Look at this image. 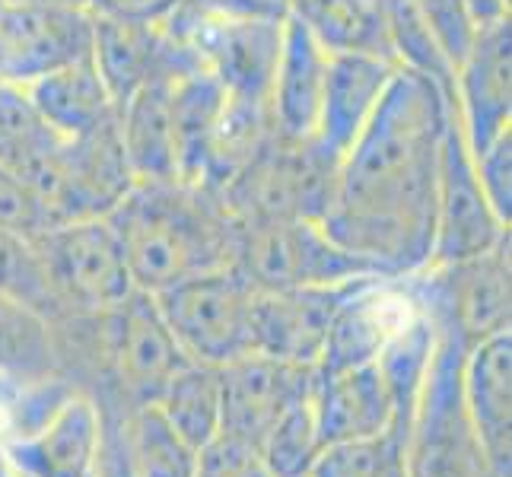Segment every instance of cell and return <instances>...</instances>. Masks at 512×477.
Here are the masks:
<instances>
[{
  "mask_svg": "<svg viewBox=\"0 0 512 477\" xmlns=\"http://www.w3.org/2000/svg\"><path fill=\"white\" fill-rule=\"evenodd\" d=\"M93 64L109 90L115 109H121L137 90L153 80H179L201 61L166 26L96 20L93 16Z\"/></svg>",
  "mask_w": 512,
  "mask_h": 477,
  "instance_id": "9a60e30c",
  "label": "cell"
},
{
  "mask_svg": "<svg viewBox=\"0 0 512 477\" xmlns=\"http://www.w3.org/2000/svg\"><path fill=\"white\" fill-rule=\"evenodd\" d=\"M312 414L325 449L388 436L395 420L392 398H388V388L379 376L376 363L344 369V373H328V376L315 373Z\"/></svg>",
  "mask_w": 512,
  "mask_h": 477,
  "instance_id": "ffe728a7",
  "label": "cell"
},
{
  "mask_svg": "<svg viewBox=\"0 0 512 477\" xmlns=\"http://www.w3.org/2000/svg\"><path fill=\"white\" fill-rule=\"evenodd\" d=\"M0 290L20 296L23 303L45 312L51 322L61 318V306L42 274V264L35 258L32 242L16 236L7 226H0Z\"/></svg>",
  "mask_w": 512,
  "mask_h": 477,
  "instance_id": "f546056e",
  "label": "cell"
},
{
  "mask_svg": "<svg viewBox=\"0 0 512 477\" xmlns=\"http://www.w3.org/2000/svg\"><path fill=\"white\" fill-rule=\"evenodd\" d=\"M118 137L137 182L179 179L172 125V80H153L121 105Z\"/></svg>",
  "mask_w": 512,
  "mask_h": 477,
  "instance_id": "603a6c76",
  "label": "cell"
},
{
  "mask_svg": "<svg viewBox=\"0 0 512 477\" xmlns=\"http://www.w3.org/2000/svg\"><path fill=\"white\" fill-rule=\"evenodd\" d=\"M436 350V328L427 315L417 309V315L404 325L392 341L382 347L376 357V369L388 388V398H392L395 420H392V443L404 452L411 436V423L417 414V401L423 392V382L430 373V360Z\"/></svg>",
  "mask_w": 512,
  "mask_h": 477,
  "instance_id": "cb8c5ba5",
  "label": "cell"
},
{
  "mask_svg": "<svg viewBox=\"0 0 512 477\" xmlns=\"http://www.w3.org/2000/svg\"><path fill=\"white\" fill-rule=\"evenodd\" d=\"M290 16L328 55L363 51L395 61L382 0H290Z\"/></svg>",
  "mask_w": 512,
  "mask_h": 477,
  "instance_id": "d4e9b609",
  "label": "cell"
},
{
  "mask_svg": "<svg viewBox=\"0 0 512 477\" xmlns=\"http://www.w3.org/2000/svg\"><path fill=\"white\" fill-rule=\"evenodd\" d=\"M233 268L255 290L322 287L357 277H385L369 261L341 249L322 223L303 217L236 220Z\"/></svg>",
  "mask_w": 512,
  "mask_h": 477,
  "instance_id": "277c9868",
  "label": "cell"
},
{
  "mask_svg": "<svg viewBox=\"0 0 512 477\" xmlns=\"http://www.w3.org/2000/svg\"><path fill=\"white\" fill-rule=\"evenodd\" d=\"M194 477H271V474L261 465L255 446L220 433L198 452Z\"/></svg>",
  "mask_w": 512,
  "mask_h": 477,
  "instance_id": "d590c367",
  "label": "cell"
},
{
  "mask_svg": "<svg viewBox=\"0 0 512 477\" xmlns=\"http://www.w3.org/2000/svg\"><path fill=\"white\" fill-rule=\"evenodd\" d=\"M29 242L61 315L105 312L137 290L109 217L55 223Z\"/></svg>",
  "mask_w": 512,
  "mask_h": 477,
  "instance_id": "52a82bcc",
  "label": "cell"
},
{
  "mask_svg": "<svg viewBox=\"0 0 512 477\" xmlns=\"http://www.w3.org/2000/svg\"><path fill=\"white\" fill-rule=\"evenodd\" d=\"M16 477H29V474H23V471H16Z\"/></svg>",
  "mask_w": 512,
  "mask_h": 477,
  "instance_id": "ee69618b",
  "label": "cell"
},
{
  "mask_svg": "<svg viewBox=\"0 0 512 477\" xmlns=\"http://www.w3.org/2000/svg\"><path fill=\"white\" fill-rule=\"evenodd\" d=\"M4 4H32V7H80V10H86V0H4Z\"/></svg>",
  "mask_w": 512,
  "mask_h": 477,
  "instance_id": "ab89813d",
  "label": "cell"
},
{
  "mask_svg": "<svg viewBox=\"0 0 512 477\" xmlns=\"http://www.w3.org/2000/svg\"><path fill=\"white\" fill-rule=\"evenodd\" d=\"M252 296L255 287L233 264L153 293L188 363L217 369L252 350Z\"/></svg>",
  "mask_w": 512,
  "mask_h": 477,
  "instance_id": "ba28073f",
  "label": "cell"
},
{
  "mask_svg": "<svg viewBox=\"0 0 512 477\" xmlns=\"http://www.w3.org/2000/svg\"><path fill=\"white\" fill-rule=\"evenodd\" d=\"M0 477H16V468L10 465L7 449H4V439H0Z\"/></svg>",
  "mask_w": 512,
  "mask_h": 477,
  "instance_id": "60d3db41",
  "label": "cell"
},
{
  "mask_svg": "<svg viewBox=\"0 0 512 477\" xmlns=\"http://www.w3.org/2000/svg\"><path fill=\"white\" fill-rule=\"evenodd\" d=\"M404 284L436 331L452 334L468 347L512 328L509 239L478 258L430 264L417 274H404Z\"/></svg>",
  "mask_w": 512,
  "mask_h": 477,
  "instance_id": "8992f818",
  "label": "cell"
},
{
  "mask_svg": "<svg viewBox=\"0 0 512 477\" xmlns=\"http://www.w3.org/2000/svg\"><path fill=\"white\" fill-rule=\"evenodd\" d=\"M153 408L160 411V417L194 452H201L210 439L220 436V420H223L220 369L185 363L179 373L166 382L163 395L156 398Z\"/></svg>",
  "mask_w": 512,
  "mask_h": 477,
  "instance_id": "4316f807",
  "label": "cell"
},
{
  "mask_svg": "<svg viewBox=\"0 0 512 477\" xmlns=\"http://www.w3.org/2000/svg\"><path fill=\"white\" fill-rule=\"evenodd\" d=\"M284 23L214 20L179 7L163 26L194 51L201 67L220 83L229 105L268 109Z\"/></svg>",
  "mask_w": 512,
  "mask_h": 477,
  "instance_id": "9c48e42d",
  "label": "cell"
},
{
  "mask_svg": "<svg viewBox=\"0 0 512 477\" xmlns=\"http://www.w3.org/2000/svg\"><path fill=\"white\" fill-rule=\"evenodd\" d=\"M13 392H16V385H13V382H0V404H4Z\"/></svg>",
  "mask_w": 512,
  "mask_h": 477,
  "instance_id": "b9f144b4",
  "label": "cell"
},
{
  "mask_svg": "<svg viewBox=\"0 0 512 477\" xmlns=\"http://www.w3.org/2000/svg\"><path fill=\"white\" fill-rule=\"evenodd\" d=\"M404 465V452L392 443V436L366 439V443L328 446L309 477H392Z\"/></svg>",
  "mask_w": 512,
  "mask_h": 477,
  "instance_id": "4dcf8cb0",
  "label": "cell"
},
{
  "mask_svg": "<svg viewBox=\"0 0 512 477\" xmlns=\"http://www.w3.org/2000/svg\"><path fill=\"white\" fill-rule=\"evenodd\" d=\"M179 7L236 23H284L290 16V0H182Z\"/></svg>",
  "mask_w": 512,
  "mask_h": 477,
  "instance_id": "8d00e7d4",
  "label": "cell"
},
{
  "mask_svg": "<svg viewBox=\"0 0 512 477\" xmlns=\"http://www.w3.org/2000/svg\"><path fill=\"white\" fill-rule=\"evenodd\" d=\"M26 182L42 201L51 226L109 217L137 182L118 137V118L93 134L58 137V144L35 163Z\"/></svg>",
  "mask_w": 512,
  "mask_h": 477,
  "instance_id": "5b68a950",
  "label": "cell"
},
{
  "mask_svg": "<svg viewBox=\"0 0 512 477\" xmlns=\"http://www.w3.org/2000/svg\"><path fill=\"white\" fill-rule=\"evenodd\" d=\"M411 4L423 16V23L430 26L439 48L446 51V58L455 67L468 55L474 32H478V23H474V16L468 10V0H411Z\"/></svg>",
  "mask_w": 512,
  "mask_h": 477,
  "instance_id": "d6a6232c",
  "label": "cell"
},
{
  "mask_svg": "<svg viewBox=\"0 0 512 477\" xmlns=\"http://www.w3.org/2000/svg\"><path fill=\"white\" fill-rule=\"evenodd\" d=\"M328 51L312 39L303 23L287 16L280 35V55L271 80V131L284 144H306L319 128L322 86H325Z\"/></svg>",
  "mask_w": 512,
  "mask_h": 477,
  "instance_id": "d6986e66",
  "label": "cell"
},
{
  "mask_svg": "<svg viewBox=\"0 0 512 477\" xmlns=\"http://www.w3.org/2000/svg\"><path fill=\"white\" fill-rule=\"evenodd\" d=\"M99 404L74 388L42 423L20 436H4L7 458L29 477H86L99 446Z\"/></svg>",
  "mask_w": 512,
  "mask_h": 477,
  "instance_id": "e0dca14e",
  "label": "cell"
},
{
  "mask_svg": "<svg viewBox=\"0 0 512 477\" xmlns=\"http://www.w3.org/2000/svg\"><path fill=\"white\" fill-rule=\"evenodd\" d=\"M93 55V16L80 7H0V83L29 86Z\"/></svg>",
  "mask_w": 512,
  "mask_h": 477,
  "instance_id": "7c38bea8",
  "label": "cell"
},
{
  "mask_svg": "<svg viewBox=\"0 0 512 477\" xmlns=\"http://www.w3.org/2000/svg\"><path fill=\"white\" fill-rule=\"evenodd\" d=\"M462 395L493 468H512V328L490 334L465 353Z\"/></svg>",
  "mask_w": 512,
  "mask_h": 477,
  "instance_id": "44dd1931",
  "label": "cell"
},
{
  "mask_svg": "<svg viewBox=\"0 0 512 477\" xmlns=\"http://www.w3.org/2000/svg\"><path fill=\"white\" fill-rule=\"evenodd\" d=\"M471 156L490 207L497 210V217L503 223H509L512 220V131L500 134L493 144Z\"/></svg>",
  "mask_w": 512,
  "mask_h": 477,
  "instance_id": "e575fe53",
  "label": "cell"
},
{
  "mask_svg": "<svg viewBox=\"0 0 512 477\" xmlns=\"http://www.w3.org/2000/svg\"><path fill=\"white\" fill-rule=\"evenodd\" d=\"M392 477H408V474H404V465H401V468H395V474H392Z\"/></svg>",
  "mask_w": 512,
  "mask_h": 477,
  "instance_id": "7bdbcfd3",
  "label": "cell"
},
{
  "mask_svg": "<svg viewBox=\"0 0 512 477\" xmlns=\"http://www.w3.org/2000/svg\"><path fill=\"white\" fill-rule=\"evenodd\" d=\"M61 376L55 322L0 290V382L32 385Z\"/></svg>",
  "mask_w": 512,
  "mask_h": 477,
  "instance_id": "484cf974",
  "label": "cell"
},
{
  "mask_svg": "<svg viewBox=\"0 0 512 477\" xmlns=\"http://www.w3.org/2000/svg\"><path fill=\"white\" fill-rule=\"evenodd\" d=\"M29 102L45 125L61 137H83L118 118V109L105 90L99 70L90 58L64 64L26 86Z\"/></svg>",
  "mask_w": 512,
  "mask_h": 477,
  "instance_id": "7402d4cb",
  "label": "cell"
},
{
  "mask_svg": "<svg viewBox=\"0 0 512 477\" xmlns=\"http://www.w3.org/2000/svg\"><path fill=\"white\" fill-rule=\"evenodd\" d=\"M99 404L102 427L93 465L86 477H134L131 474V414L134 408L118 398H93Z\"/></svg>",
  "mask_w": 512,
  "mask_h": 477,
  "instance_id": "1f68e13d",
  "label": "cell"
},
{
  "mask_svg": "<svg viewBox=\"0 0 512 477\" xmlns=\"http://www.w3.org/2000/svg\"><path fill=\"white\" fill-rule=\"evenodd\" d=\"M134 287L163 293L188 277L233 264L236 220L204 185L134 182L109 214Z\"/></svg>",
  "mask_w": 512,
  "mask_h": 477,
  "instance_id": "7a4b0ae2",
  "label": "cell"
},
{
  "mask_svg": "<svg viewBox=\"0 0 512 477\" xmlns=\"http://www.w3.org/2000/svg\"><path fill=\"white\" fill-rule=\"evenodd\" d=\"M0 226L13 229L23 239H35L51 226L29 182L7 163H0Z\"/></svg>",
  "mask_w": 512,
  "mask_h": 477,
  "instance_id": "836d02e7",
  "label": "cell"
},
{
  "mask_svg": "<svg viewBox=\"0 0 512 477\" xmlns=\"http://www.w3.org/2000/svg\"><path fill=\"white\" fill-rule=\"evenodd\" d=\"M198 452L147 404L131 414V474L134 477H194Z\"/></svg>",
  "mask_w": 512,
  "mask_h": 477,
  "instance_id": "83f0119b",
  "label": "cell"
},
{
  "mask_svg": "<svg viewBox=\"0 0 512 477\" xmlns=\"http://www.w3.org/2000/svg\"><path fill=\"white\" fill-rule=\"evenodd\" d=\"M312 385L315 366L268 357V353L258 350L242 353L233 363L220 366V433L236 436L258 449L264 433L293 404L312 398Z\"/></svg>",
  "mask_w": 512,
  "mask_h": 477,
  "instance_id": "8fae6325",
  "label": "cell"
},
{
  "mask_svg": "<svg viewBox=\"0 0 512 477\" xmlns=\"http://www.w3.org/2000/svg\"><path fill=\"white\" fill-rule=\"evenodd\" d=\"M179 4L182 0H86V13L96 20L163 26L179 10Z\"/></svg>",
  "mask_w": 512,
  "mask_h": 477,
  "instance_id": "74e56055",
  "label": "cell"
},
{
  "mask_svg": "<svg viewBox=\"0 0 512 477\" xmlns=\"http://www.w3.org/2000/svg\"><path fill=\"white\" fill-rule=\"evenodd\" d=\"M0 7H4V0H0Z\"/></svg>",
  "mask_w": 512,
  "mask_h": 477,
  "instance_id": "f6af8a7d",
  "label": "cell"
},
{
  "mask_svg": "<svg viewBox=\"0 0 512 477\" xmlns=\"http://www.w3.org/2000/svg\"><path fill=\"white\" fill-rule=\"evenodd\" d=\"M322 452L325 446L315 427L312 398L293 404L258 443V458L271 477H309Z\"/></svg>",
  "mask_w": 512,
  "mask_h": 477,
  "instance_id": "f1b7e54d",
  "label": "cell"
},
{
  "mask_svg": "<svg viewBox=\"0 0 512 477\" xmlns=\"http://www.w3.org/2000/svg\"><path fill=\"white\" fill-rule=\"evenodd\" d=\"M468 10L474 16V23L484 26V23L509 16V0H468Z\"/></svg>",
  "mask_w": 512,
  "mask_h": 477,
  "instance_id": "f35d334b",
  "label": "cell"
},
{
  "mask_svg": "<svg viewBox=\"0 0 512 477\" xmlns=\"http://www.w3.org/2000/svg\"><path fill=\"white\" fill-rule=\"evenodd\" d=\"M455 112L471 153H481L512 118V20L484 23L468 55L455 64Z\"/></svg>",
  "mask_w": 512,
  "mask_h": 477,
  "instance_id": "5bb4252c",
  "label": "cell"
},
{
  "mask_svg": "<svg viewBox=\"0 0 512 477\" xmlns=\"http://www.w3.org/2000/svg\"><path fill=\"white\" fill-rule=\"evenodd\" d=\"M471 347L436 331V350L404 446L408 477H503L493 468L462 395V366Z\"/></svg>",
  "mask_w": 512,
  "mask_h": 477,
  "instance_id": "3957f363",
  "label": "cell"
},
{
  "mask_svg": "<svg viewBox=\"0 0 512 477\" xmlns=\"http://www.w3.org/2000/svg\"><path fill=\"white\" fill-rule=\"evenodd\" d=\"M449 105L430 77L398 67L373 118L341 156L322 229L385 277L430 264Z\"/></svg>",
  "mask_w": 512,
  "mask_h": 477,
  "instance_id": "6da1fadb",
  "label": "cell"
},
{
  "mask_svg": "<svg viewBox=\"0 0 512 477\" xmlns=\"http://www.w3.org/2000/svg\"><path fill=\"white\" fill-rule=\"evenodd\" d=\"M509 239V223L497 217L478 182L474 156L458 121L455 102L449 105L443 150H439V185H436V236L430 264H452L478 258ZM427 264V268H430Z\"/></svg>",
  "mask_w": 512,
  "mask_h": 477,
  "instance_id": "30bf717a",
  "label": "cell"
},
{
  "mask_svg": "<svg viewBox=\"0 0 512 477\" xmlns=\"http://www.w3.org/2000/svg\"><path fill=\"white\" fill-rule=\"evenodd\" d=\"M369 277L322 287L255 290L252 296V350L268 357L315 366L341 306Z\"/></svg>",
  "mask_w": 512,
  "mask_h": 477,
  "instance_id": "4fadbf2b",
  "label": "cell"
},
{
  "mask_svg": "<svg viewBox=\"0 0 512 477\" xmlns=\"http://www.w3.org/2000/svg\"><path fill=\"white\" fill-rule=\"evenodd\" d=\"M417 315L404 277H369L341 306L315 363V373H344L376 363L382 347Z\"/></svg>",
  "mask_w": 512,
  "mask_h": 477,
  "instance_id": "2e32d148",
  "label": "cell"
},
{
  "mask_svg": "<svg viewBox=\"0 0 512 477\" xmlns=\"http://www.w3.org/2000/svg\"><path fill=\"white\" fill-rule=\"evenodd\" d=\"M398 67L401 64L392 58L363 55V51L328 55L319 128L312 137L315 144H322L334 156H344L366 128V121L373 118Z\"/></svg>",
  "mask_w": 512,
  "mask_h": 477,
  "instance_id": "ac0fdd59",
  "label": "cell"
}]
</instances>
